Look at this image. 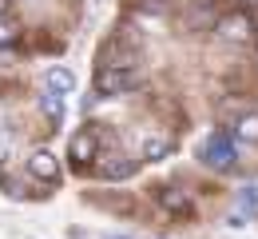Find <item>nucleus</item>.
Here are the masks:
<instances>
[{"instance_id":"obj_1","label":"nucleus","mask_w":258,"mask_h":239,"mask_svg":"<svg viewBox=\"0 0 258 239\" xmlns=\"http://www.w3.org/2000/svg\"><path fill=\"white\" fill-rule=\"evenodd\" d=\"M139 84V72H127V68H115V64H107V68L96 72V92L99 96H119V92H127Z\"/></svg>"},{"instance_id":"obj_3","label":"nucleus","mask_w":258,"mask_h":239,"mask_svg":"<svg viewBox=\"0 0 258 239\" xmlns=\"http://www.w3.org/2000/svg\"><path fill=\"white\" fill-rule=\"evenodd\" d=\"M215 28H219V36H223L226 44H246V40L254 36V24H250L246 12H230V16H223Z\"/></svg>"},{"instance_id":"obj_13","label":"nucleus","mask_w":258,"mask_h":239,"mask_svg":"<svg viewBox=\"0 0 258 239\" xmlns=\"http://www.w3.org/2000/svg\"><path fill=\"white\" fill-rule=\"evenodd\" d=\"M16 32H20V28H16V20H4V16H0V44H12Z\"/></svg>"},{"instance_id":"obj_10","label":"nucleus","mask_w":258,"mask_h":239,"mask_svg":"<svg viewBox=\"0 0 258 239\" xmlns=\"http://www.w3.org/2000/svg\"><path fill=\"white\" fill-rule=\"evenodd\" d=\"M159 200H163V207H167V211H179V215H187V211H191V200H187L183 192H163Z\"/></svg>"},{"instance_id":"obj_8","label":"nucleus","mask_w":258,"mask_h":239,"mask_svg":"<svg viewBox=\"0 0 258 239\" xmlns=\"http://www.w3.org/2000/svg\"><path fill=\"white\" fill-rule=\"evenodd\" d=\"M131 171H135V160H127V156H115V164H103L107 179H127Z\"/></svg>"},{"instance_id":"obj_2","label":"nucleus","mask_w":258,"mask_h":239,"mask_svg":"<svg viewBox=\"0 0 258 239\" xmlns=\"http://www.w3.org/2000/svg\"><path fill=\"white\" fill-rule=\"evenodd\" d=\"M199 156H203V164H207V168L226 171V168H230V160H234V144H230L226 136H211L203 148H199Z\"/></svg>"},{"instance_id":"obj_5","label":"nucleus","mask_w":258,"mask_h":239,"mask_svg":"<svg viewBox=\"0 0 258 239\" xmlns=\"http://www.w3.org/2000/svg\"><path fill=\"white\" fill-rule=\"evenodd\" d=\"M96 148H99V139L92 128H84V132H76L72 136V160L76 164H88V160H96Z\"/></svg>"},{"instance_id":"obj_4","label":"nucleus","mask_w":258,"mask_h":239,"mask_svg":"<svg viewBox=\"0 0 258 239\" xmlns=\"http://www.w3.org/2000/svg\"><path fill=\"white\" fill-rule=\"evenodd\" d=\"M28 171H32L36 179H48V183H52V179H60V164H56V156H52V152H44V148L28 156Z\"/></svg>"},{"instance_id":"obj_9","label":"nucleus","mask_w":258,"mask_h":239,"mask_svg":"<svg viewBox=\"0 0 258 239\" xmlns=\"http://www.w3.org/2000/svg\"><path fill=\"white\" fill-rule=\"evenodd\" d=\"M234 136H238V139H246V144H258V116H254V112L238 120V128H234Z\"/></svg>"},{"instance_id":"obj_6","label":"nucleus","mask_w":258,"mask_h":239,"mask_svg":"<svg viewBox=\"0 0 258 239\" xmlns=\"http://www.w3.org/2000/svg\"><path fill=\"white\" fill-rule=\"evenodd\" d=\"M44 84H48L52 92H60V96H64V92H72V88H76V76H72L68 68H48Z\"/></svg>"},{"instance_id":"obj_7","label":"nucleus","mask_w":258,"mask_h":239,"mask_svg":"<svg viewBox=\"0 0 258 239\" xmlns=\"http://www.w3.org/2000/svg\"><path fill=\"white\" fill-rule=\"evenodd\" d=\"M40 108H44V116H48L52 124H60V120H64V100H60V92H52V88H48V92L40 96Z\"/></svg>"},{"instance_id":"obj_11","label":"nucleus","mask_w":258,"mask_h":239,"mask_svg":"<svg viewBox=\"0 0 258 239\" xmlns=\"http://www.w3.org/2000/svg\"><path fill=\"white\" fill-rule=\"evenodd\" d=\"M163 156H171V144H167V139H147V144H143V160L155 164V160H163Z\"/></svg>"},{"instance_id":"obj_12","label":"nucleus","mask_w":258,"mask_h":239,"mask_svg":"<svg viewBox=\"0 0 258 239\" xmlns=\"http://www.w3.org/2000/svg\"><path fill=\"white\" fill-rule=\"evenodd\" d=\"M238 207H242V211H254L258 207V183H246V187L238 192Z\"/></svg>"}]
</instances>
